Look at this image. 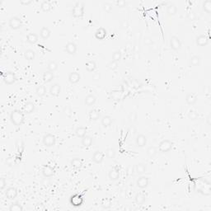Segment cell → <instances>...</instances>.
<instances>
[{
    "label": "cell",
    "instance_id": "obj_55",
    "mask_svg": "<svg viewBox=\"0 0 211 211\" xmlns=\"http://www.w3.org/2000/svg\"><path fill=\"white\" fill-rule=\"evenodd\" d=\"M20 4H22V5H29V4H31V0H27V1H24V0H22V1H20Z\"/></svg>",
    "mask_w": 211,
    "mask_h": 211
},
{
    "label": "cell",
    "instance_id": "obj_45",
    "mask_svg": "<svg viewBox=\"0 0 211 211\" xmlns=\"http://www.w3.org/2000/svg\"><path fill=\"white\" fill-rule=\"evenodd\" d=\"M106 155H107V157H108V158H111V159H112V158H115V151L114 149H112V148H111V149H108L107 150V152H106Z\"/></svg>",
    "mask_w": 211,
    "mask_h": 211
},
{
    "label": "cell",
    "instance_id": "obj_38",
    "mask_svg": "<svg viewBox=\"0 0 211 211\" xmlns=\"http://www.w3.org/2000/svg\"><path fill=\"white\" fill-rule=\"evenodd\" d=\"M177 12V8L174 4H170L167 8V13L168 16H174Z\"/></svg>",
    "mask_w": 211,
    "mask_h": 211
},
{
    "label": "cell",
    "instance_id": "obj_6",
    "mask_svg": "<svg viewBox=\"0 0 211 211\" xmlns=\"http://www.w3.org/2000/svg\"><path fill=\"white\" fill-rule=\"evenodd\" d=\"M70 204L74 207H79L83 204V198L81 195L74 194L70 197Z\"/></svg>",
    "mask_w": 211,
    "mask_h": 211
},
{
    "label": "cell",
    "instance_id": "obj_7",
    "mask_svg": "<svg viewBox=\"0 0 211 211\" xmlns=\"http://www.w3.org/2000/svg\"><path fill=\"white\" fill-rule=\"evenodd\" d=\"M170 47L173 50H179L181 47V42L180 39L178 38L176 36H173L170 39Z\"/></svg>",
    "mask_w": 211,
    "mask_h": 211
},
{
    "label": "cell",
    "instance_id": "obj_49",
    "mask_svg": "<svg viewBox=\"0 0 211 211\" xmlns=\"http://www.w3.org/2000/svg\"><path fill=\"white\" fill-rule=\"evenodd\" d=\"M103 9L104 11H106L107 12H111L112 11V5L109 3H104Z\"/></svg>",
    "mask_w": 211,
    "mask_h": 211
},
{
    "label": "cell",
    "instance_id": "obj_1",
    "mask_svg": "<svg viewBox=\"0 0 211 211\" xmlns=\"http://www.w3.org/2000/svg\"><path fill=\"white\" fill-rule=\"evenodd\" d=\"M10 120L14 125L20 126L22 125L25 120V115L20 110H13L10 113Z\"/></svg>",
    "mask_w": 211,
    "mask_h": 211
},
{
    "label": "cell",
    "instance_id": "obj_51",
    "mask_svg": "<svg viewBox=\"0 0 211 211\" xmlns=\"http://www.w3.org/2000/svg\"><path fill=\"white\" fill-rule=\"evenodd\" d=\"M127 174L129 175V176H131V175H133V173L135 172V170H134V166L133 165H130L128 167H127Z\"/></svg>",
    "mask_w": 211,
    "mask_h": 211
},
{
    "label": "cell",
    "instance_id": "obj_23",
    "mask_svg": "<svg viewBox=\"0 0 211 211\" xmlns=\"http://www.w3.org/2000/svg\"><path fill=\"white\" fill-rule=\"evenodd\" d=\"M54 173V170L50 166H45L42 169V174L45 177H51Z\"/></svg>",
    "mask_w": 211,
    "mask_h": 211
},
{
    "label": "cell",
    "instance_id": "obj_47",
    "mask_svg": "<svg viewBox=\"0 0 211 211\" xmlns=\"http://www.w3.org/2000/svg\"><path fill=\"white\" fill-rule=\"evenodd\" d=\"M102 206L103 209H109L111 206V201L110 200H104L102 203Z\"/></svg>",
    "mask_w": 211,
    "mask_h": 211
},
{
    "label": "cell",
    "instance_id": "obj_4",
    "mask_svg": "<svg viewBox=\"0 0 211 211\" xmlns=\"http://www.w3.org/2000/svg\"><path fill=\"white\" fill-rule=\"evenodd\" d=\"M9 27L12 30H18L22 27V21L18 17H12L9 19Z\"/></svg>",
    "mask_w": 211,
    "mask_h": 211
},
{
    "label": "cell",
    "instance_id": "obj_54",
    "mask_svg": "<svg viewBox=\"0 0 211 211\" xmlns=\"http://www.w3.org/2000/svg\"><path fill=\"white\" fill-rule=\"evenodd\" d=\"M144 43H145V45L150 46V45L153 43V41H152V40H151V38H149V37H145V39H144Z\"/></svg>",
    "mask_w": 211,
    "mask_h": 211
},
{
    "label": "cell",
    "instance_id": "obj_5",
    "mask_svg": "<svg viewBox=\"0 0 211 211\" xmlns=\"http://www.w3.org/2000/svg\"><path fill=\"white\" fill-rule=\"evenodd\" d=\"M56 143V138L54 134H46L43 137V144L46 147H53Z\"/></svg>",
    "mask_w": 211,
    "mask_h": 211
},
{
    "label": "cell",
    "instance_id": "obj_43",
    "mask_svg": "<svg viewBox=\"0 0 211 211\" xmlns=\"http://www.w3.org/2000/svg\"><path fill=\"white\" fill-rule=\"evenodd\" d=\"M121 58H122V54H121V52L120 50H116V51H115L112 54V60L113 61L119 63L120 61V59H121Z\"/></svg>",
    "mask_w": 211,
    "mask_h": 211
},
{
    "label": "cell",
    "instance_id": "obj_37",
    "mask_svg": "<svg viewBox=\"0 0 211 211\" xmlns=\"http://www.w3.org/2000/svg\"><path fill=\"white\" fill-rule=\"evenodd\" d=\"M36 93L40 97L44 96L46 94V88L45 86H43V85H40L36 89Z\"/></svg>",
    "mask_w": 211,
    "mask_h": 211
},
{
    "label": "cell",
    "instance_id": "obj_9",
    "mask_svg": "<svg viewBox=\"0 0 211 211\" xmlns=\"http://www.w3.org/2000/svg\"><path fill=\"white\" fill-rule=\"evenodd\" d=\"M78 50L77 45L74 42H69L66 44L65 51L70 55H74Z\"/></svg>",
    "mask_w": 211,
    "mask_h": 211
},
{
    "label": "cell",
    "instance_id": "obj_13",
    "mask_svg": "<svg viewBox=\"0 0 211 211\" xmlns=\"http://www.w3.org/2000/svg\"><path fill=\"white\" fill-rule=\"evenodd\" d=\"M149 177H140L136 181V185H137V186H138V188L144 189L149 186Z\"/></svg>",
    "mask_w": 211,
    "mask_h": 211
},
{
    "label": "cell",
    "instance_id": "obj_10",
    "mask_svg": "<svg viewBox=\"0 0 211 211\" xmlns=\"http://www.w3.org/2000/svg\"><path fill=\"white\" fill-rule=\"evenodd\" d=\"M196 42L198 46H206L209 43V38L205 35H200L196 37Z\"/></svg>",
    "mask_w": 211,
    "mask_h": 211
},
{
    "label": "cell",
    "instance_id": "obj_18",
    "mask_svg": "<svg viewBox=\"0 0 211 211\" xmlns=\"http://www.w3.org/2000/svg\"><path fill=\"white\" fill-rule=\"evenodd\" d=\"M134 170H135V173L137 175H142V174L146 173L147 167H146L145 164H144L142 162H139V163H137L136 165L134 166Z\"/></svg>",
    "mask_w": 211,
    "mask_h": 211
},
{
    "label": "cell",
    "instance_id": "obj_12",
    "mask_svg": "<svg viewBox=\"0 0 211 211\" xmlns=\"http://www.w3.org/2000/svg\"><path fill=\"white\" fill-rule=\"evenodd\" d=\"M104 158H105V154L101 151H96L92 155V161L97 164L102 163L103 162Z\"/></svg>",
    "mask_w": 211,
    "mask_h": 211
},
{
    "label": "cell",
    "instance_id": "obj_24",
    "mask_svg": "<svg viewBox=\"0 0 211 211\" xmlns=\"http://www.w3.org/2000/svg\"><path fill=\"white\" fill-rule=\"evenodd\" d=\"M35 108H36V106H35V104L33 103V102H27V103L24 105L23 110H24V112H25V113L31 114V113H32V112L35 111Z\"/></svg>",
    "mask_w": 211,
    "mask_h": 211
},
{
    "label": "cell",
    "instance_id": "obj_40",
    "mask_svg": "<svg viewBox=\"0 0 211 211\" xmlns=\"http://www.w3.org/2000/svg\"><path fill=\"white\" fill-rule=\"evenodd\" d=\"M23 207L22 206V204H20L18 202H15L12 203L9 206V211H22Z\"/></svg>",
    "mask_w": 211,
    "mask_h": 211
},
{
    "label": "cell",
    "instance_id": "obj_33",
    "mask_svg": "<svg viewBox=\"0 0 211 211\" xmlns=\"http://www.w3.org/2000/svg\"><path fill=\"white\" fill-rule=\"evenodd\" d=\"M134 200H135V202H136L137 204L141 205V204H143L145 202L146 196L144 194H143V193H138V194L135 196Z\"/></svg>",
    "mask_w": 211,
    "mask_h": 211
},
{
    "label": "cell",
    "instance_id": "obj_14",
    "mask_svg": "<svg viewBox=\"0 0 211 211\" xmlns=\"http://www.w3.org/2000/svg\"><path fill=\"white\" fill-rule=\"evenodd\" d=\"M135 144H136L137 147H140V148L144 147L147 144V137L144 134H138L135 138Z\"/></svg>",
    "mask_w": 211,
    "mask_h": 211
},
{
    "label": "cell",
    "instance_id": "obj_50",
    "mask_svg": "<svg viewBox=\"0 0 211 211\" xmlns=\"http://www.w3.org/2000/svg\"><path fill=\"white\" fill-rule=\"evenodd\" d=\"M6 186H7V181H6L4 177H2V178L0 179V190H1V191H4L5 187H6Z\"/></svg>",
    "mask_w": 211,
    "mask_h": 211
},
{
    "label": "cell",
    "instance_id": "obj_42",
    "mask_svg": "<svg viewBox=\"0 0 211 211\" xmlns=\"http://www.w3.org/2000/svg\"><path fill=\"white\" fill-rule=\"evenodd\" d=\"M203 9L204 11L206 12L207 13H211V1L210 0H206L203 3Z\"/></svg>",
    "mask_w": 211,
    "mask_h": 211
},
{
    "label": "cell",
    "instance_id": "obj_44",
    "mask_svg": "<svg viewBox=\"0 0 211 211\" xmlns=\"http://www.w3.org/2000/svg\"><path fill=\"white\" fill-rule=\"evenodd\" d=\"M197 18V16L195 12L190 11L186 15V19L188 20L189 22H193V21H196Z\"/></svg>",
    "mask_w": 211,
    "mask_h": 211
},
{
    "label": "cell",
    "instance_id": "obj_36",
    "mask_svg": "<svg viewBox=\"0 0 211 211\" xmlns=\"http://www.w3.org/2000/svg\"><path fill=\"white\" fill-rule=\"evenodd\" d=\"M54 73L50 72V71H47V72L44 73V74H43V80H44L45 83H50L51 81L54 79Z\"/></svg>",
    "mask_w": 211,
    "mask_h": 211
},
{
    "label": "cell",
    "instance_id": "obj_17",
    "mask_svg": "<svg viewBox=\"0 0 211 211\" xmlns=\"http://www.w3.org/2000/svg\"><path fill=\"white\" fill-rule=\"evenodd\" d=\"M81 79V76L78 72H72L69 73V81L70 83L72 84H76L78 83Z\"/></svg>",
    "mask_w": 211,
    "mask_h": 211
},
{
    "label": "cell",
    "instance_id": "obj_34",
    "mask_svg": "<svg viewBox=\"0 0 211 211\" xmlns=\"http://www.w3.org/2000/svg\"><path fill=\"white\" fill-rule=\"evenodd\" d=\"M41 8L43 12H48L51 11L52 9V5L49 1H43L41 4Z\"/></svg>",
    "mask_w": 211,
    "mask_h": 211
},
{
    "label": "cell",
    "instance_id": "obj_8",
    "mask_svg": "<svg viewBox=\"0 0 211 211\" xmlns=\"http://www.w3.org/2000/svg\"><path fill=\"white\" fill-rule=\"evenodd\" d=\"M4 81L6 84L12 85L13 84L16 82V75L12 72H7L6 73H4Z\"/></svg>",
    "mask_w": 211,
    "mask_h": 211
},
{
    "label": "cell",
    "instance_id": "obj_39",
    "mask_svg": "<svg viewBox=\"0 0 211 211\" xmlns=\"http://www.w3.org/2000/svg\"><path fill=\"white\" fill-rule=\"evenodd\" d=\"M157 154V149L154 147V146H151L149 148H148L147 149V155L150 157V158H153Z\"/></svg>",
    "mask_w": 211,
    "mask_h": 211
},
{
    "label": "cell",
    "instance_id": "obj_29",
    "mask_svg": "<svg viewBox=\"0 0 211 211\" xmlns=\"http://www.w3.org/2000/svg\"><path fill=\"white\" fill-rule=\"evenodd\" d=\"M87 128L83 126H79L78 127L75 131V134L77 135L78 138H83L85 135H87Z\"/></svg>",
    "mask_w": 211,
    "mask_h": 211
},
{
    "label": "cell",
    "instance_id": "obj_35",
    "mask_svg": "<svg viewBox=\"0 0 211 211\" xmlns=\"http://www.w3.org/2000/svg\"><path fill=\"white\" fill-rule=\"evenodd\" d=\"M70 164H71V166H72L73 167H74V168L78 169L80 168V167H82V166H83V162H82V160H81L80 158L75 157V158H73V159L71 160Z\"/></svg>",
    "mask_w": 211,
    "mask_h": 211
},
{
    "label": "cell",
    "instance_id": "obj_25",
    "mask_svg": "<svg viewBox=\"0 0 211 211\" xmlns=\"http://www.w3.org/2000/svg\"><path fill=\"white\" fill-rule=\"evenodd\" d=\"M112 122H113V119L110 115H104L103 117L102 118V120H101L102 126L105 127V128L110 126L112 124Z\"/></svg>",
    "mask_w": 211,
    "mask_h": 211
},
{
    "label": "cell",
    "instance_id": "obj_32",
    "mask_svg": "<svg viewBox=\"0 0 211 211\" xmlns=\"http://www.w3.org/2000/svg\"><path fill=\"white\" fill-rule=\"evenodd\" d=\"M88 115L90 120H97L100 118V112L96 109H92L89 111Z\"/></svg>",
    "mask_w": 211,
    "mask_h": 211
},
{
    "label": "cell",
    "instance_id": "obj_41",
    "mask_svg": "<svg viewBox=\"0 0 211 211\" xmlns=\"http://www.w3.org/2000/svg\"><path fill=\"white\" fill-rule=\"evenodd\" d=\"M58 67H59V65H58V64L56 62L50 61V63L48 64V65H47V69H48V71L54 73V72H55L58 69Z\"/></svg>",
    "mask_w": 211,
    "mask_h": 211
},
{
    "label": "cell",
    "instance_id": "obj_53",
    "mask_svg": "<svg viewBox=\"0 0 211 211\" xmlns=\"http://www.w3.org/2000/svg\"><path fill=\"white\" fill-rule=\"evenodd\" d=\"M116 5L120 7V8H123L126 5V2L125 1H123V0H119L116 2Z\"/></svg>",
    "mask_w": 211,
    "mask_h": 211
},
{
    "label": "cell",
    "instance_id": "obj_15",
    "mask_svg": "<svg viewBox=\"0 0 211 211\" xmlns=\"http://www.w3.org/2000/svg\"><path fill=\"white\" fill-rule=\"evenodd\" d=\"M107 35V31L104 27H99L96 31V32H95V37L97 40L102 41V40L106 38Z\"/></svg>",
    "mask_w": 211,
    "mask_h": 211
},
{
    "label": "cell",
    "instance_id": "obj_20",
    "mask_svg": "<svg viewBox=\"0 0 211 211\" xmlns=\"http://www.w3.org/2000/svg\"><path fill=\"white\" fill-rule=\"evenodd\" d=\"M108 177L111 181H117L120 178V172L118 169L112 168L108 173Z\"/></svg>",
    "mask_w": 211,
    "mask_h": 211
},
{
    "label": "cell",
    "instance_id": "obj_30",
    "mask_svg": "<svg viewBox=\"0 0 211 211\" xmlns=\"http://www.w3.org/2000/svg\"><path fill=\"white\" fill-rule=\"evenodd\" d=\"M24 57L28 61H32L36 57V52L33 50H27L24 53Z\"/></svg>",
    "mask_w": 211,
    "mask_h": 211
},
{
    "label": "cell",
    "instance_id": "obj_26",
    "mask_svg": "<svg viewBox=\"0 0 211 211\" xmlns=\"http://www.w3.org/2000/svg\"><path fill=\"white\" fill-rule=\"evenodd\" d=\"M186 102L188 105L192 106V105L196 104V102H197V96L193 93H189L186 96Z\"/></svg>",
    "mask_w": 211,
    "mask_h": 211
},
{
    "label": "cell",
    "instance_id": "obj_52",
    "mask_svg": "<svg viewBox=\"0 0 211 211\" xmlns=\"http://www.w3.org/2000/svg\"><path fill=\"white\" fill-rule=\"evenodd\" d=\"M101 79V74L99 72H96L92 74V80L98 81Z\"/></svg>",
    "mask_w": 211,
    "mask_h": 211
},
{
    "label": "cell",
    "instance_id": "obj_19",
    "mask_svg": "<svg viewBox=\"0 0 211 211\" xmlns=\"http://www.w3.org/2000/svg\"><path fill=\"white\" fill-rule=\"evenodd\" d=\"M50 35H51V31L48 27H43L41 31H40V36L43 39V40H47L50 37Z\"/></svg>",
    "mask_w": 211,
    "mask_h": 211
},
{
    "label": "cell",
    "instance_id": "obj_22",
    "mask_svg": "<svg viewBox=\"0 0 211 211\" xmlns=\"http://www.w3.org/2000/svg\"><path fill=\"white\" fill-rule=\"evenodd\" d=\"M200 62H201V58L199 55H193L190 58L189 65H190V66L196 67V66L200 65Z\"/></svg>",
    "mask_w": 211,
    "mask_h": 211
},
{
    "label": "cell",
    "instance_id": "obj_28",
    "mask_svg": "<svg viewBox=\"0 0 211 211\" xmlns=\"http://www.w3.org/2000/svg\"><path fill=\"white\" fill-rule=\"evenodd\" d=\"M39 36L36 33H29L27 36V41L29 44H35L38 41Z\"/></svg>",
    "mask_w": 211,
    "mask_h": 211
},
{
    "label": "cell",
    "instance_id": "obj_16",
    "mask_svg": "<svg viewBox=\"0 0 211 211\" xmlns=\"http://www.w3.org/2000/svg\"><path fill=\"white\" fill-rule=\"evenodd\" d=\"M61 92V86L59 83H54L50 87V94L53 96H58Z\"/></svg>",
    "mask_w": 211,
    "mask_h": 211
},
{
    "label": "cell",
    "instance_id": "obj_3",
    "mask_svg": "<svg viewBox=\"0 0 211 211\" xmlns=\"http://www.w3.org/2000/svg\"><path fill=\"white\" fill-rule=\"evenodd\" d=\"M173 143L169 139H164L158 144V150L161 153H167L173 149Z\"/></svg>",
    "mask_w": 211,
    "mask_h": 211
},
{
    "label": "cell",
    "instance_id": "obj_2",
    "mask_svg": "<svg viewBox=\"0 0 211 211\" xmlns=\"http://www.w3.org/2000/svg\"><path fill=\"white\" fill-rule=\"evenodd\" d=\"M73 16L74 17L80 18L84 15V4L83 2H77L72 11Z\"/></svg>",
    "mask_w": 211,
    "mask_h": 211
},
{
    "label": "cell",
    "instance_id": "obj_46",
    "mask_svg": "<svg viewBox=\"0 0 211 211\" xmlns=\"http://www.w3.org/2000/svg\"><path fill=\"white\" fill-rule=\"evenodd\" d=\"M199 115L196 111H190L188 113V118L191 120H196V119H198Z\"/></svg>",
    "mask_w": 211,
    "mask_h": 211
},
{
    "label": "cell",
    "instance_id": "obj_48",
    "mask_svg": "<svg viewBox=\"0 0 211 211\" xmlns=\"http://www.w3.org/2000/svg\"><path fill=\"white\" fill-rule=\"evenodd\" d=\"M108 67H109V69H111V70H115L118 68V62L112 60V61H111L108 64Z\"/></svg>",
    "mask_w": 211,
    "mask_h": 211
},
{
    "label": "cell",
    "instance_id": "obj_27",
    "mask_svg": "<svg viewBox=\"0 0 211 211\" xmlns=\"http://www.w3.org/2000/svg\"><path fill=\"white\" fill-rule=\"evenodd\" d=\"M85 68H86V70L88 71L90 73H92L94 72L96 69V62L94 60H89L86 63V65H85Z\"/></svg>",
    "mask_w": 211,
    "mask_h": 211
},
{
    "label": "cell",
    "instance_id": "obj_31",
    "mask_svg": "<svg viewBox=\"0 0 211 211\" xmlns=\"http://www.w3.org/2000/svg\"><path fill=\"white\" fill-rule=\"evenodd\" d=\"M82 145L83 147H90L93 143V139L89 135H85L83 138H82Z\"/></svg>",
    "mask_w": 211,
    "mask_h": 211
},
{
    "label": "cell",
    "instance_id": "obj_21",
    "mask_svg": "<svg viewBox=\"0 0 211 211\" xmlns=\"http://www.w3.org/2000/svg\"><path fill=\"white\" fill-rule=\"evenodd\" d=\"M96 97L92 94H89L85 97L84 103L85 105H87L88 107H92L94 104L96 103Z\"/></svg>",
    "mask_w": 211,
    "mask_h": 211
},
{
    "label": "cell",
    "instance_id": "obj_11",
    "mask_svg": "<svg viewBox=\"0 0 211 211\" xmlns=\"http://www.w3.org/2000/svg\"><path fill=\"white\" fill-rule=\"evenodd\" d=\"M17 194H18V192L15 187H9L7 189V191L5 192V196L8 200H14L17 196Z\"/></svg>",
    "mask_w": 211,
    "mask_h": 211
}]
</instances>
